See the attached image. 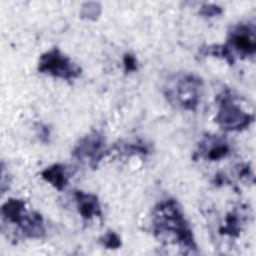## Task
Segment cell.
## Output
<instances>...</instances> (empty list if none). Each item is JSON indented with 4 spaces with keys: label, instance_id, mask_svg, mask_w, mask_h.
Here are the masks:
<instances>
[{
    "label": "cell",
    "instance_id": "14",
    "mask_svg": "<svg viewBox=\"0 0 256 256\" xmlns=\"http://www.w3.org/2000/svg\"><path fill=\"white\" fill-rule=\"evenodd\" d=\"M101 244L107 249H118L121 246L120 237L113 231H108L100 238Z\"/></svg>",
    "mask_w": 256,
    "mask_h": 256
},
{
    "label": "cell",
    "instance_id": "13",
    "mask_svg": "<svg viewBox=\"0 0 256 256\" xmlns=\"http://www.w3.org/2000/svg\"><path fill=\"white\" fill-rule=\"evenodd\" d=\"M118 150L128 155H138V154L146 155L150 151L149 146L146 143L138 142V141L120 144V147L118 148Z\"/></svg>",
    "mask_w": 256,
    "mask_h": 256
},
{
    "label": "cell",
    "instance_id": "1",
    "mask_svg": "<svg viewBox=\"0 0 256 256\" xmlns=\"http://www.w3.org/2000/svg\"><path fill=\"white\" fill-rule=\"evenodd\" d=\"M152 227L159 240L179 245L185 253H198L192 229L176 200L166 199L154 207Z\"/></svg>",
    "mask_w": 256,
    "mask_h": 256
},
{
    "label": "cell",
    "instance_id": "6",
    "mask_svg": "<svg viewBox=\"0 0 256 256\" xmlns=\"http://www.w3.org/2000/svg\"><path fill=\"white\" fill-rule=\"evenodd\" d=\"M226 46L232 54L236 52L242 58L253 57L256 53L255 26L250 23L234 26L228 34Z\"/></svg>",
    "mask_w": 256,
    "mask_h": 256
},
{
    "label": "cell",
    "instance_id": "3",
    "mask_svg": "<svg viewBox=\"0 0 256 256\" xmlns=\"http://www.w3.org/2000/svg\"><path fill=\"white\" fill-rule=\"evenodd\" d=\"M3 220L17 224L26 238L40 239L45 235L42 216L37 212H27L25 202L21 199H9L1 209Z\"/></svg>",
    "mask_w": 256,
    "mask_h": 256
},
{
    "label": "cell",
    "instance_id": "8",
    "mask_svg": "<svg viewBox=\"0 0 256 256\" xmlns=\"http://www.w3.org/2000/svg\"><path fill=\"white\" fill-rule=\"evenodd\" d=\"M230 153L229 144L220 137L208 136L199 144V149L196 152L201 158L217 161L225 158Z\"/></svg>",
    "mask_w": 256,
    "mask_h": 256
},
{
    "label": "cell",
    "instance_id": "11",
    "mask_svg": "<svg viewBox=\"0 0 256 256\" xmlns=\"http://www.w3.org/2000/svg\"><path fill=\"white\" fill-rule=\"evenodd\" d=\"M239 215L236 213H230L226 219L224 224L220 228V233L224 235H228L231 237H237L241 231V222L238 217Z\"/></svg>",
    "mask_w": 256,
    "mask_h": 256
},
{
    "label": "cell",
    "instance_id": "5",
    "mask_svg": "<svg viewBox=\"0 0 256 256\" xmlns=\"http://www.w3.org/2000/svg\"><path fill=\"white\" fill-rule=\"evenodd\" d=\"M38 70L41 73L64 80H72L80 76L82 70L58 48H52L40 56Z\"/></svg>",
    "mask_w": 256,
    "mask_h": 256
},
{
    "label": "cell",
    "instance_id": "2",
    "mask_svg": "<svg viewBox=\"0 0 256 256\" xmlns=\"http://www.w3.org/2000/svg\"><path fill=\"white\" fill-rule=\"evenodd\" d=\"M203 90V81L191 73L179 74L167 82L164 94L167 100L184 110H196Z\"/></svg>",
    "mask_w": 256,
    "mask_h": 256
},
{
    "label": "cell",
    "instance_id": "4",
    "mask_svg": "<svg viewBox=\"0 0 256 256\" xmlns=\"http://www.w3.org/2000/svg\"><path fill=\"white\" fill-rule=\"evenodd\" d=\"M215 122L226 131H241L254 121V114L246 112L230 93H224L219 99Z\"/></svg>",
    "mask_w": 256,
    "mask_h": 256
},
{
    "label": "cell",
    "instance_id": "18",
    "mask_svg": "<svg viewBox=\"0 0 256 256\" xmlns=\"http://www.w3.org/2000/svg\"><path fill=\"white\" fill-rule=\"evenodd\" d=\"M38 130H39V135H40L41 139L42 140H47L48 137H49V130H48V128L45 127V126L40 125Z\"/></svg>",
    "mask_w": 256,
    "mask_h": 256
},
{
    "label": "cell",
    "instance_id": "16",
    "mask_svg": "<svg viewBox=\"0 0 256 256\" xmlns=\"http://www.w3.org/2000/svg\"><path fill=\"white\" fill-rule=\"evenodd\" d=\"M222 10L220 7L216 6V5H205L201 8V10L199 11V13L203 16H206V17H213V16H216V15H219L221 14Z\"/></svg>",
    "mask_w": 256,
    "mask_h": 256
},
{
    "label": "cell",
    "instance_id": "9",
    "mask_svg": "<svg viewBox=\"0 0 256 256\" xmlns=\"http://www.w3.org/2000/svg\"><path fill=\"white\" fill-rule=\"evenodd\" d=\"M74 197L77 210L82 218L89 220L93 217H101V206L96 195L83 191H75Z\"/></svg>",
    "mask_w": 256,
    "mask_h": 256
},
{
    "label": "cell",
    "instance_id": "10",
    "mask_svg": "<svg viewBox=\"0 0 256 256\" xmlns=\"http://www.w3.org/2000/svg\"><path fill=\"white\" fill-rule=\"evenodd\" d=\"M42 178L50 183L54 188L62 191L68 184V176L65 166L61 164H54L41 172Z\"/></svg>",
    "mask_w": 256,
    "mask_h": 256
},
{
    "label": "cell",
    "instance_id": "15",
    "mask_svg": "<svg viewBox=\"0 0 256 256\" xmlns=\"http://www.w3.org/2000/svg\"><path fill=\"white\" fill-rule=\"evenodd\" d=\"M85 6L86 8L83 7L81 11L82 17L92 20L96 19L100 13V6L98 5V3H86Z\"/></svg>",
    "mask_w": 256,
    "mask_h": 256
},
{
    "label": "cell",
    "instance_id": "12",
    "mask_svg": "<svg viewBox=\"0 0 256 256\" xmlns=\"http://www.w3.org/2000/svg\"><path fill=\"white\" fill-rule=\"evenodd\" d=\"M203 55H212L215 57H221L226 60L230 65L234 64V56L226 45H212L201 50Z\"/></svg>",
    "mask_w": 256,
    "mask_h": 256
},
{
    "label": "cell",
    "instance_id": "7",
    "mask_svg": "<svg viewBox=\"0 0 256 256\" xmlns=\"http://www.w3.org/2000/svg\"><path fill=\"white\" fill-rule=\"evenodd\" d=\"M106 152L104 137L94 131L78 141L72 150V155L79 161L86 162L92 168H96Z\"/></svg>",
    "mask_w": 256,
    "mask_h": 256
},
{
    "label": "cell",
    "instance_id": "17",
    "mask_svg": "<svg viewBox=\"0 0 256 256\" xmlns=\"http://www.w3.org/2000/svg\"><path fill=\"white\" fill-rule=\"evenodd\" d=\"M123 63H124L125 70L127 72H132V71H135L137 69V62H136V59H135V57L133 55L126 54L124 56Z\"/></svg>",
    "mask_w": 256,
    "mask_h": 256
}]
</instances>
